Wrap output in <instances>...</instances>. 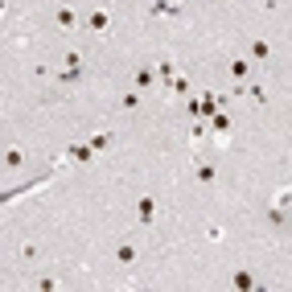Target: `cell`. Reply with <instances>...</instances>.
Instances as JSON below:
<instances>
[{"label":"cell","instance_id":"6da1fadb","mask_svg":"<svg viewBox=\"0 0 292 292\" xmlns=\"http://www.w3.org/2000/svg\"><path fill=\"white\" fill-rule=\"evenodd\" d=\"M119 259H123V264H132V259H136V247L123 243V247H119Z\"/></svg>","mask_w":292,"mask_h":292},{"label":"cell","instance_id":"7a4b0ae2","mask_svg":"<svg viewBox=\"0 0 292 292\" xmlns=\"http://www.w3.org/2000/svg\"><path fill=\"white\" fill-rule=\"evenodd\" d=\"M276 206H280V210L292 206V189H280V193H276Z\"/></svg>","mask_w":292,"mask_h":292}]
</instances>
